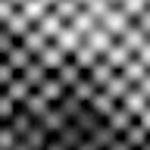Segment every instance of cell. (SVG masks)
I'll use <instances>...</instances> for the list:
<instances>
[{
	"instance_id": "cell-1",
	"label": "cell",
	"mask_w": 150,
	"mask_h": 150,
	"mask_svg": "<svg viewBox=\"0 0 150 150\" xmlns=\"http://www.w3.org/2000/svg\"><path fill=\"white\" fill-rule=\"evenodd\" d=\"M47 28L66 44L81 41V56L106 50L110 63L150 66V0H41Z\"/></svg>"
}]
</instances>
